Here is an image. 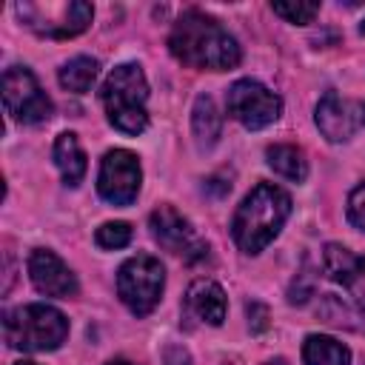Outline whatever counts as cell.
<instances>
[{
	"mask_svg": "<svg viewBox=\"0 0 365 365\" xmlns=\"http://www.w3.org/2000/svg\"><path fill=\"white\" fill-rule=\"evenodd\" d=\"M265 365H288L285 359H271V362H265Z\"/></svg>",
	"mask_w": 365,
	"mask_h": 365,
	"instance_id": "4316f807",
	"label": "cell"
},
{
	"mask_svg": "<svg viewBox=\"0 0 365 365\" xmlns=\"http://www.w3.org/2000/svg\"><path fill=\"white\" fill-rule=\"evenodd\" d=\"M20 20L40 37L48 40H68L83 34L91 26L94 9L83 0H66V3H17L14 6Z\"/></svg>",
	"mask_w": 365,
	"mask_h": 365,
	"instance_id": "8992f818",
	"label": "cell"
},
{
	"mask_svg": "<svg viewBox=\"0 0 365 365\" xmlns=\"http://www.w3.org/2000/svg\"><path fill=\"white\" fill-rule=\"evenodd\" d=\"M191 131L200 148H211L222 131V117L217 111V103L208 94H200L194 100V111H191Z\"/></svg>",
	"mask_w": 365,
	"mask_h": 365,
	"instance_id": "9a60e30c",
	"label": "cell"
},
{
	"mask_svg": "<svg viewBox=\"0 0 365 365\" xmlns=\"http://www.w3.org/2000/svg\"><path fill=\"white\" fill-rule=\"evenodd\" d=\"M351 291L356 294L359 305L365 308V257H359L356 262V274H354V282H351Z\"/></svg>",
	"mask_w": 365,
	"mask_h": 365,
	"instance_id": "cb8c5ba5",
	"label": "cell"
},
{
	"mask_svg": "<svg viewBox=\"0 0 365 365\" xmlns=\"http://www.w3.org/2000/svg\"><path fill=\"white\" fill-rule=\"evenodd\" d=\"M302 362L305 365H351V351L325 334H311L302 342Z\"/></svg>",
	"mask_w": 365,
	"mask_h": 365,
	"instance_id": "2e32d148",
	"label": "cell"
},
{
	"mask_svg": "<svg viewBox=\"0 0 365 365\" xmlns=\"http://www.w3.org/2000/svg\"><path fill=\"white\" fill-rule=\"evenodd\" d=\"M100 100L108 114V123L117 131L131 134V137L145 131V125H148V111H145L148 83L137 63H123V66L111 68V74L106 77V83L100 88Z\"/></svg>",
	"mask_w": 365,
	"mask_h": 365,
	"instance_id": "3957f363",
	"label": "cell"
},
{
	"mask_svg": "<svg viewBox=\"0 0 365 365\" xmlns=\"http://www.w3.org/2000/svg\"><path fill=\"white\" fill-rule=\"evenodd\" d=\"M3 103H6V111L26 125L43 123L54 111L48 94L40 88L37 77L26 66H11L3 71Z\"/></svg>",
	"mask_w": 365,
	"mask_h": 365,
	"instance_id": "52a82bcc",
	"label": "cell"
},
{
	"mask_svg": "<svg viewBox=\"0 0 365 365\" xmlns=\"http://www.w3.org/2000/svg\"><path fill=\"white\" fill-rule=\"evenodd\" d=\"M265 160L279 177H285L291 182H302L308 177V160H305L302 148H297V145H288V143L268 145L265 148Z\"/></svg>",
	"mask_w": 365,
	"mask_h": 365,
	"instance_id": "e0dca14e",
	"label": "cell"
},
{
	"mask_svg": "<svg viewBox=\"0 0 365 365\" xmlns=\"http://www.w3.org/2000/svg\"><path fill=\"white\" fill-rule=\"evenodd\" d=\"M3 336L9 348L17 351H29V354L54 351L68 336V319L63 311L46 302L20 305L3 317Z\"/></svg>",
	"mask_w": 365,
	"mask_h": 365,
	"instance_id": "277c9868",
	"label": "cell"
},
{
	"mask_svg": "<svg viewBox=\"0 0 365 365\" xmlns=\"http://www.w3.org/2000/svg\"><path fill=\"white\" fill-rule=\"evenodd\" d=\"M97 71H100V63L94 57H71L63 68H60V86L66 91H74V94H86L94 80H97Z\"/></svg>",
	"mask_w": 365,
	"mask_h": 365,
	"instance_id": "d6986e66",
	"label": "cell"
},
{
	"mask_svg": "<svg viewBox=\"0 0 365 365\" xmlns=\"http://www.w3.org/2000/svg\"><path fill=\"white\" fill-rule=\"evenodd\" d=\"M291 214V197L274 185L259 182L245 194L231 220V237L242 254H259L285 225Z\"/></svg>",
	"mask_w": 365,
	"mask_h": 365,
	"instance_id": "7a4b0ae2",
	"label": "cell"
},
{
	"mask_svg": "<svg viewBox=\"0 0 365 365\" xmlns=\"http://www.w3.org/2000/svg\"><path fill=\"white\" fill-rule=\"evenodd\" d=\"M185 308L191 317H197L205 325H222L228 299H225V291L214 279H194L185 291Z\"/></svg>",
	"mask_w": 365,
	"mask_h": 365,
	"instance_id": "4fadbf2b",
	"label": "cell"
},
{
	"mask_svg": "<svg viewBox=\"0 0 365 365\" xmlns=\"http://www.w3.org/2000/svg\"><path fill=\"white\" fill-rule=\"evenodd\" d=\"M359 123H365V103H359Z\"/></svg>",
	"mask_w": 365,
	"mask_h": 365,
	"instance_id": "484cf974",
	"label": "cell"
},
{
	"mask_svg": "<svg viewBox=\"0 0 365 365\" xmlns=\"http://www.w3.org/2000/svg\"><path fill=\"white\" fill-rule=\"evenodd\" d=\"M225 108L228 114L242 123L245 128L257 131V128H265L271 123L279 120L282 114V100L279 94H274L271 88H265L262 83L245 77V80H237L228 94H225Z\"/></svg>",
	"mask_w": 365,
	"mask_h": 365,
	"instance_id": "ba28073f",
	"label": "cell"
},
{
	"mask_svg": "<svg viewBox=\"0 0 365 365\" xmlns=\"http://www.w3.org/2000/svg\"><path fill=\"white\" fill-rule=\"evenodd\" d=\"M245 311H248V325H251V331L259 334V331L268 328V308H265L262 302H248Z\"/></svg>",
	"mask_w": 365,
	"mask_h": 365,
	"instance_id": "603a6c76",
	"label": "cell"
},
{
	"mask_svg": "<svg viewBox=\"0 0 365 365\" xmlns=\"http://www.w3.org/2000/svg\"><path fill=\"white\" fill-rule=\"evenodd\" d=\"M348 220H351L354 228L365 231V182H359L348 194Z\"/></svg>",
	"mask_w": 365,
	"mask_h": 365,
	"instance_id": "7402d4cb",
	"label": "cell"
},
{
	"mask_svg": "<svg viewBox=\"0 0 365 365\" xmlns=\"http://www.w3.org/2000/svg\"><path fill=\"white\" fill-rule=\"evenodd\" d=\"M148 222H151L154 240H157L165 251L182 257L185 262H197V259H205V257H208V242L197 234V228H194L174 205H168V202L157 205V208L151 211V220H148Z\"/></svg>",
	"mask_w": 365,
	"mask_h": 365,
	"instance_id": "9c48e42d",
	"label": "cell"
},
{
	"mask_svg": "<svg viewBox=\"0 0 365 365\" xmlns=\"http://www.w3.org/2000/svg\"><path fill=\"white\" fill-rule=\"evenodd\" d=\"M359 31H362V34H365V20H362V26H359Z\"/></svg>",
	"mask_w": 365,
	"mask_h": 365,
	"instance_id": "f1b7e54d",
	"label": "cell"
},
{
	"mask_svg": "<svg viewBox=\"0 0 365 365\" xmlns=\"http://www.w3.org/2000/svg\"><path fill=\"white\" fill-rule=\"evenodd\" d=\"M140 182H143V171L140 163L131 151L125 148H111L103 163H100V174H97V191L106 202L111 205H131L140 194Z\"/></svg>",
	"mask_w": 365,
	"mask_h": 365,
	"instance_id": "30bf717a",
	"label": "cell"
},
{
	"mask_svg": "<svg viewBox=\"0 0 365 365\" xmlns=\"http://www.w3.org/2000/svg\"><path fill=\"white\" fill-rule=\"evenodd\" d=\"M14 365H37V362H26V359H23V362H14Z\"/></svg>",
	"mask_w": 365,
	"mask_h": 365,
	"instance_id": "83f0119b",
	"label": "cell"
},
{
	"mask_svg": "<svg viewBox=\"0 0 365 365\" xmlns=\"http://www.w3.org/2000/svg\"><path fill=\"white\" fill-rule=\"evenodd\" d=\"M29 277L34 282V288L46 297H60L68 299L77 294V277L71 274V268L48 248H34L29 254Z\"/></svg>",
	"mask_w": 365,
	"mask_h": 365,
	"instance_id": "8fae6325",
	"label": "cell"
},
{
	"mask_svg": "<svg viewBox=\"0 0 365 365\" xmlns=\"http://www.w3.org/2000/svg\"><path fill=\"white\" fill-rule=\"evenodd\" d=\"M106 365H134V362H128V359H108Z\"/></svg>",
	"mask_w": 365,
	"mask_h": 365,
	"instance_id": "d4e9b609",
	"label": "cell"
},
{
	"mask_svg": "<svg viewBox=\"0 0 365 365\" xmlns=\"http://www.w3.org/2000/svg\"><path fill=\"white\" fill-rule=\"evenodd\" d=\"M168 51L182 66L205 71H228L242 57L237 40L200 9H185L177 17L168 34Z\"/></svg>",
	"mask_w": 365,
	"mask_h": 365,
	"instance_id": "6da1fadb",
	"label": "cell"
},
{
	"mask_svg": "<svg viewBox=\"0 0 365 365\" xmlns=\"http://www.w3.org/2000/svg\"><path fill=\"white\" fill-rule=\"evenodd\" d=\"M271 9H274V14H279L282 20H288V23H297V26H305V23H311L314 17H317V11H319V3H271Z\"/></svg>",
	"mask_w": 365,
	"mask_h": 365,
	"instance_id": "44dd1931",
	"label": "cell"
},
{
	"mask_svg": "<svg viewBox=\"0 0 365 365\" xmlns=\"http://www.w3.org/2000/svg\"><path fill=\"white\" fill-rule=\"evenodd\" d=\"M54 165L60 168V174H63V182H66V185H71V188H74V185H80V182H83L88 163H86V154H83V148H80L77 134L63 131V134L54 140Z\"/></svg>",
	"mask_w": 365,
	"mask_h": 365,
	"instance_id": "5bb4252c",
	"label": "cell"
},
{
	"mask_svg": "<svg viewBox=\"0 0 365 365\" xmlns=\"http://www.w3.org/2000/svg\"><path fill=\"white\" fill-rule=\"evenodd\" d=\"M163 285H165V268L157 257L148 254H137L125 259L117 271V294L134 317H148L157 308L163 297Z\"/></svg>",
	"mask_w": 365,
	"mask_h": 365,
	"instance_id": "5b68a950",
	"label": "cell"
},
{
	"mask_svg": "<svg viewBox=\"0 0 365 365\" xmlns=\"http://www.w3.org/2000/svg\"><path fill=\"white\" fill-rule=\"evenodd\" d=\"M356 262H359V257L351 254V251H348L345 245H339V242H328V245L322 248V268H325V274H328L334 282L345 285V288H351V282H354Z\"/></svg>",
	"mask_w": 365,
	"mask_h": 365,
	"instance_id": "ac0fdd59",
	"label": "cell"
},
{
	"mask_svg": "<svg viewBox=\"0 0 365 365\" xmlns=\"http://www.w3.org/2000/svg\"><path fill=\"white\" fill-rule=\"evenodd\" d=\"M97 245L100 248H108V251H117V248H125L131 242V225L117 220V222H103L94 234Z\"/></svg>",
	"mask_w": 365,
	"mask_h": 365,
	"instance_id": "ffe728a7",
	"label": "cell"
},
{
	"mask_svg": "<svg viewBox=\"0 0 365 365\" xmlns=\"http://www.w3.org/2000/svg\"><path fill=\"white\" fill-rule=\"evenodd\" d=\"M359 106H351L348 100H342L336 91H328L319 103H317V111H314V120H317V128L322 131L325 140L331 143H345L356 125H359V117H356Z\"/></svg>",
	"mask_w": 365,
	"mask_h": 365,
	"instance_id": "7c38bea8",
	"label": "cell"
}]
</instances>
